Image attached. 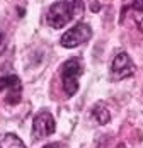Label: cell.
I'll return each mask as SVG.
<instances>
[{"mask_svg":"<svg viewBox=\"0 0 143 148\" xmlns=\"http://www.w3.org/2000/svg\"><path fill=\"white\" fill-rule=\"evenodd\" d=\"M82 61L77 58L67 60L61 65V82H63V89L67 92V95L72 97L77 94L78 90V77L82 75Z\"/></svg>","mask_w":143,"mask_h":148,"instance_id":"obj_2","label":"cell"},{"mask_svg":"<svg viewBox=\"0 0 143 148\" xmlns=\"http://www.w3.org/2000/svg\"><path fill=\"white\" fill-rule=\"evenodd\" d=\"M55 130H56V123L50 111L43 109L34 116V121H32V138L34 140H43L55 133Z\"/></svg>","mask_w":143,"mask_h":148,"instance_id":"obj_4","label":"cell"},{"mask_svg":"<svg viewBox=\"0 0 143 148\" xmlns=\"http://www.w3.org/2000/svg\"><path fill=\"white\" fill-rule=\"evenodd\" d=\"M116 148H126V147H124V145H118Z\"/></svg>","mask_w":143,"mask_h":148,"instance_id":"obj_12","label":"cell"},{"mask_svg":"<svg viewBox=\"0 0 143 148\" xmlns=\"http://www.w3.org/2000/svg\"><path fill=\"white\" fill-rule=\"evenodd\" d=\"M0 90L7 94V102L19 104L22 99V84L17 75H5L0 78Z\"/></svg>","mask_w":143,"mask_h":148,"instance_id":"obj_6","label":"cell"},{"mask_svg":"<svg viewBox=\"0 0 143 148\" xmlns=\"http://www.w3.org/2000/svg\"><path fill=\"white\" fill-rule=\"evenodd\" d=\"M43 148H60V145H58V143H48V145H44Z\"/></svg>","mask_w":143,"mask_h":148,"instance_id":"obj_11","label":"cell"},{"mask_svg":"<svg viewBox=\"0 0 143 148\" xmlns=\"http://www.w3.org/2000/svg\"><path fill=\"white\" fill-rule=\"evenodd\" d=\"M135 73V63L131 61L128 53L121 51L118 53L113 60V65H111V75L114 80H123V78H128Z\"/></svg>","mask_w":143,"mask_h":148,"instance_id":"obj_5","label":"cell"},{"mask_svg":"<svg viewBox=\"0 0 143 148\" xmlns=\"http://www.w3.org/2000/svg\"><path fill=\"white\" fill-rule=\"evenodd\" d=\"M7 45H9V39L3 32H0V55H3L7 51Z\"/></svg>","mask_w":143,"mask_h":148,"instance_id":"obj_10","label":"cell"},{"mask_svg":"<svg viewBox=\"0 0 143 148\" xmlns=\"http://www.w3.org/2000/svg\"><path fill=\"white\" fill-rule=\"evenodd\" d=\"M90 36H92L90 26H87L85 22H78L77 26H73L72 29H68L61 36L60 43L63 48H77V46L87 43L90 39Z\"/></svg>","mask_w":143,"mask_h":148,"instance_id":"obj_3","label":"cell"},{"mask_svg":"<svg viewBox=\"0 0 143 148\" xmlns=\"http://www.w3.org/2000/svg\"><path fill=\"white\" fill-rule=\"evenodd\" d=\"M82 14H84L82 0H58L48 9L46 21L53 29H60L67 26L72 19L80 17Z\"/></svg>","mask_w":143,"mask_h":148,"instance_id":"obj_1","label":"cell"},{"mask_svg":"<svg viewBox=\"0 0 143 148\" xmlns=\"http://www.w3.org/2000/svg\"><path fill=\"white\" fill-rule=\"evenodd\" d=\"M0 148H26V145L22 143V140L17 134L7 133L0 141Z\"/></svg>","mask_w":143,"mask_h":148,"instance_id":"obj_8","label":"cell"},{"mask_svg":"<svg viewBox=\"0 0 143 148\" xmlns=\"http://www.w3.org/2000/svg\"><path fill=\"white\" fill-rule=\"evenodd\" d=\"M92 118L96 119L99 124H107L109 119H111V114H109V111L106 109V106H102L100 102H97L92 107Z\"/></svg>","mask_w":143,"mask_h":148,"instance_id":"obj_7","label":"cell"},{"mask_svg":"<svg viewBox=\"0 0 143 148\" xmlns=\"http://www.w3.org/2000/svg\"><path fill=\"white\" fill-rule=\"evenodd\" d=\"M131 15L136 22V26L143 31V0H135L131 5Z\"/></svg>","mask_w":143,"mask_h":148,"instance_id":"obj_9","label":"cell"}]
</instances>
